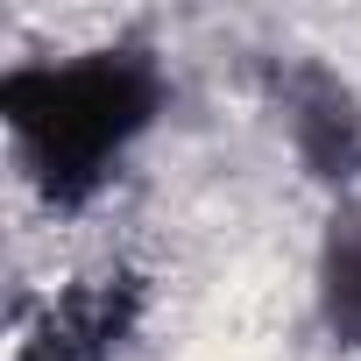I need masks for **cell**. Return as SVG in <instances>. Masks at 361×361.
I'll return each mask as SVG.
<instances>
[{"instance_id": "obj_1", "label": "cell", "mask_w": 361, "mask_h": 361, "mask_svg": "<svg viewBox=\"0 0 361 361\" xmlns=\"http://www.w3.org/2000/svg\"><path fill=\"white\" fill-rule=\"evenodd\" d=\"M163 114L149 50H78L0 71V121L50 206H85Z\"/></svg>"}, {"instance_id": "obj_2", "label": "cell", "mask_w": 361, "mask_h": 361, "mask_svg": "<svg viewBox=\"0 0 361 361\" xmlns=\"http://www.w3.org/2000/svg\"><path fill=\"white\" fill-rule=\"evenodd\" d=\"M135 326V283L128 276H85L64 290L22 340L15 361H114Z\"/></svg>"}, {"instance_id": "obj_3", "label": "cell", "mask_w": 361, "mask_h": 361, "mask_svg": "<svg viewBox=\"0 0 361 361\" xmlns=\"http://www.w3.org/2000/svg\"><path fill=\"white\" fill-rule=\"evenodd\" d=\"M290 135L298 149L326 170V177H347V163L361 156V121L347 106V92L326 78V71H305L290 85Z\"/></svg>"}, {"instance_id": "obj_4", "label": "cell", "mask_w": 361, "mask_h": 361, "mask_svg": "<svg viewBox=\"0 0 361 361\" xmlns=\"http://www.w3.org/2000/svg\"><path fill=\"white\" fill-rule=\"evenodd\" d=\"M319 319L340 347H361V206H347L319 248Z\"/></svg>"}]
</instances>
